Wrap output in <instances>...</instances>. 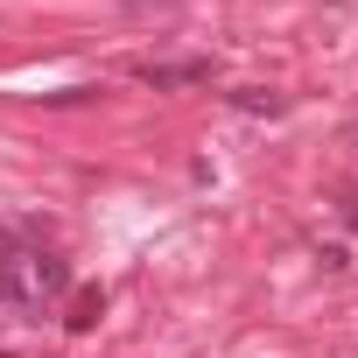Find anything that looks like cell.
Returning a JSON list of instances; mask_svg holds the SVG:
<instances>
[{
    "label": "cell",
    "mask_w": 358,
    "mask_h": 358,
    "mask_svg": "<svg viewBox=\"0 0 358 358\" xmlns=\"http://www.w3.org/2000/svg\"><path fill=\"white\" fill-rule=\"evenodd\" d=\"M232 106H239V113H281L288 99H274V92H232Z\"/></svg>",
    "instance_id": "cell-3"
},
{
    "label": "cell",
    "mask_w": 358,
    "mask_h": 358,
    "mask_svg": "<svg viewBox=\"0 0 358 358\" xmlns=\"http://www.w3.org/2000/svg\"><path fill=\"white\" fill-rule=\"evenodd\" d=\"M99 309H106V295H99V288H78V295H71V316H64V323H71V330H92V323H99Z\"/></svg>",
    "instance_id": "cell-2"
},
{
    "label": "cell",
    "mask_w": 358,
    "mask_h": 358,
    "mask_svg": "<svg viewBox=\"0 0 358 358\" xmlns=\"http://www.w3.org/2000/svg\"><path fill=\"white\" fill-rule=\"evenodd\" d=\"M344 225H351V232H358V197H351V204H344Z\"/></svg>",
    "instance_id": "cell-4"
},
{
    "label": "cell",
    "mask_w": 358,
    "mask_h": 358,
    "mask_svg": "<svg viewBox=\"0 0 358 358\" xmlns=\"http://www.w3.org/2000/svg\"><path fill=\"white\" fill-rule=\"evenodd\" d=\"M134 78L155 85V92H169V85H211V64L204 57H190V64H141Z\"/></svg>",
    "instance_id": "cell-1"
}]
</instances>
